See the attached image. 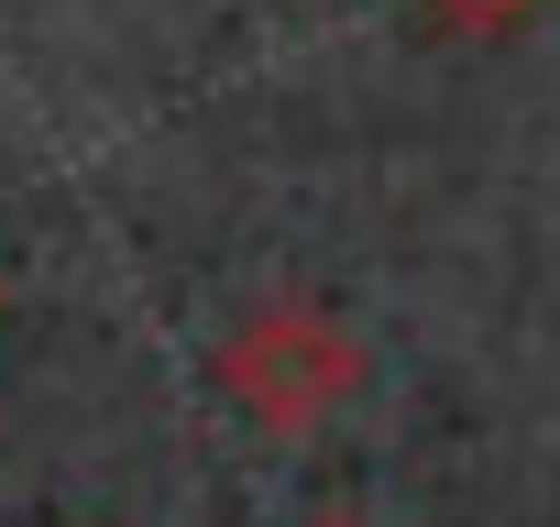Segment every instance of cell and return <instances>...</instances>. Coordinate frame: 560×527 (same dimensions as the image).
Masks as SVG:
<instances>
[{"label": "cell", "instance_id": "cell-3", "mask_svg": "<svg viewBox=\"0 0 560 527\" xmlns=\"http://www.w3.org/2000/svg\"><path fill=\"white\" fill-rule=\"evenodd\" d=\"M308 527H363V516H308Z\"/></svg>", "mask_w": 560, "mask_h": 527}, {"label": "cell", "instance_id": "cell-2", "mask_svg": "<svg viewBox=\"0 0 560 527\" xmlns=\"http://www.w3.org/2000/svg\"><path fill=\"white\" fill-rule=\"evenodd\" d=\"M418 23H440V34H472V45H505V34H527L538 23V0H407Z\"/></svg>", "mask_w": 560, "mask_h": 527}, {"label": "cell", "instance_id": "cell-1", "mask_svg": "<svg viewBox=\"0 0 560 527\" xmlns=\"http://www.w3.org/2000/svg\"><path fill=\"white\" fill-rule=\"evenodd\" d=\"M220 396L264 429V440H308V429H330L341 418V396L363 385V341L330 319V308H308V297H275V308H253L231 341H220Z\"/></svg>", "mask_w": 560, "mask_h": 527}]
</instances>
